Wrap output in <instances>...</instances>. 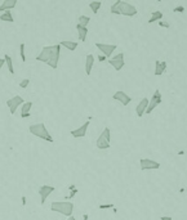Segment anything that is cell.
Returning a JSON list of instances; mask_svg holds the SVG:
<instances>
[{
	"label": "cell",
	"instance_id": "1",
	"mask_svg": "<svg viewBox=\"0 0 187 220\" xmlns=\"http://www.w3.org/2000/svg\"><path fill=\"white\" fill-rule=\"evenodd\" d=\"M60 55H61V45L56 44V45H48L41 49L40 54L36 57V61L44 62L48 64L50 68H57L60 62Z\"/></svg>",
	"mask_w": 187,
	"mask_h": 220
},
{
	"label": "cell",
	"instance_id": "2",
	"mask_svg": "<svg viewBox=\"0 0 187 220\" xmlns=\"http://www.w3.org/2000/svg\"><path fill=\"white\" fill-rule=\"evenodd\" d=\"M28 131H30L32 135L43 139V141H47V142H50V143L54 142L53 136L50 135V133L45 128V124H43V122H40V124H32V125H30Z\"/></svg>",
	"mask_w": 187,
	"mask_h": 220
},
{
	"label": "cell",
	"instance_id": "3",
	"mask_svg": "<svg viewBox=\"0 0 187 220\" xmlns=\"http://www.w3.org/2000/svg\"><path fill=\"white\" fill-rule=\"evenodd\" d=\"M50 210L53 212H60L64 216H73L74 212V203L69 201H54L50 203Z\"/></svg>",
	"mask_w": 187,
	"mask_h": 220
},
{
	"label": "cell",
	"instance_id": "4",
	"mask_svg": "<svg viewBox=\"0 0 187 220\" xmlns=\"http://www.w3.org/2000/svg\"><path fill=\"white\" fill-rule=\"evenodd\" d=\"M163 102V98H161V93L159 89H156L155 93L152 94V98L148 100V106H147V109H146V113H151L154 111V109L159 106Z\"/></svg>",
	"mask_w": 187,
	"mask_h": 220
},
{
	"label": "cell",
	"instance_id": "5",
	"mask_svg": "<svg viewBox=\"0 0 187 220\" xmlns=\"http://www.w3.org/2000/svg\"><path fill=\"white\" fill-rule=\"evenodd\" d=\"M137 8L134 5L129 4L127 2H121L120 0V14L121 16H127V17H133L137 14Z\"/></svg>",
	"mask_w": 187,
	"mask_h": 220
},
{
	"label": "cell",
	"instance_id": "6",
	"mask_svg": "<svg viewBox=\"0 0 187 220\" xmlns=\"http://www.w3.org/2000/svg\"><path fill=\"white\" fill-rule=\"evenodd\" d=\"M23 103H25V100H23L22 97H19V95H16V97H13V98L6 100V106H8V108H9V111H10L12 115L16 113L17 108L19 106H22Z\"/></svg>",
	"mask_w": 187,
	"mask_h": 220
},
{
	"label": "cell",
	"instance_id": "7",
	"mask_svg": "<svg viewBox=\"0 0 187 220\" xmlns=\"http://www.w3.org/2000/svg\"><path fill=\"white\" fill-rule=\"evenodd\" d=\"M139 165H141V170H143V171L157 170V169H160V164L157 162V161L150 160V158H142L139 161Z\"/></svg>",
	"mask_w": 187,
	"mask_h": 220
},
{
	"label": "cell",
	"instance_id": "8",
	"mask_svg": "<svg viewBox=\"0 0 187 220\" xmlns=\"http://www.w3.org/2000/svg\"><path fill=\"white\" fill-rule=\"evenodd\" d=\"M96 47L102 52V55L106 58H110L112 55V53L116 50V45L114 44H102V43H97Z\"/></svg>",
	"mask_w": 187,
	"mask_h": 220
},
{
	"label": "cell",
	"instance_id": "9",
	"mask_svg": "<svg viewBox=\"0 0 187 220\" xmlns=\"http://www.w3.org/2000/svg\"><path fill=\"white\" fill-rule=\"evenodd\" d=\"M109 63H110L116 71H120V70L125 66V62H124V53H119V54H116V55H114L111 59H109Z\"/></svg>",
	"mask_w": 187,
	"mask_h": 220
},
{
	"label": "cell",
	"instance_id": "10",
	"mask_svg": "<svg viewBox=\"0 0 187 220\" xmlns=\"http://www.w3.org/2000/svg\"><path fill=\"white\" fill-rule=\"evenodd\" d=\"M54 187L53 185H41L40 188H39V194H40V203L41 205H44L45 203V201H47V198L48 197L52 194L53 192H54Z\"/></svg>",
	"mask_w": 187,
	"mask_h": 220
},
{
	"label": "cell",
	"instance_id": "11",
	"mask_svg": "<svg viewBox=\"0 0 187 220\" xmlns=\"http://www.w3.org/2000/svg\"><path fill=\"white\" fill-rule=\"evenodd\" d=\"M112 99L120 102V103L123 104V106H128L129 103H131V100H132V98L129 97V95H128L127 93L121 92V90H119V92L115 93V94L112 95Z\"/></svg>",
	"mask_w": 187,
	"mask_h": 220
},
{
	"label": "cell",
	"instance_id": "12",
	"mask_svg": "<svg viewBox=\"0 0 187 220\" xmlns=\"http://www.w3.org/2000/svg\"><path fill=\"white\" fill-rule=\"evenodd\" d=\"M88 126H89V121L84 122L81 126H79V128H77V129H75V130H71V131H70V134L73 135L74 138H84L85 135H87Z\"/></svg>",
	"mask_w": 187,
	"mask_h": 220
},
{
	"label": "cell",
	"instance_id": "13",
	"mask_svg": "<svg viewBox=\"0 0 187 220\" xmlns=\"http://www.w3.org/2000/svg\"><path fill=\"white\" fill-rule=\"evenodd\" d=\"M147 106H148V99L147 98H143L139 103L135 107V112H137V116L138 117H142L143 113H146V109H147Z\"/></svg>",
	"mask_w": 187,
	"mask_h": 220
},
{
	"label": "cell",
	"instance_id": "14",
	"mask_svg": "<svg viewBox=\"0 0 187 220\" xmlns=\"http://www.w3.org/2000/svg\"><path fill=\"white\" fill-rule=\"evenodd\" d=\"M167 71V62H163V61H156L155 62V71L154 73L156 76H160L163 73Z\"/></svg>",
	"mask_w": 187,
	"mask_h": 220
},
{
	"label": "cell",
	"instance_id": "15",
	"mask_svg": "<svg viewBox=\"0 0 187 220\" xmlns=\"http://www.w3.org/2000/svg\"><path fill=\"white\" fill-rule=\"evenodd\" d=\"M17 5V0H4L3 4L0 5V12H6L13 9Z\"/></svg>",
	"mask_w": 187,
	"mask_h": 220
},
{
	"label": "cell",
	"instance_id": "16",
	"mask_svg": "<svg viewBox=\"0 0 187 220\" xmlns=\"http://www.w3.org/2000/svg\"><path fill=\"white\" fill-rule=\"evenodd\" d=\"M93 64H94V57H93V54H88L87 58H85V73H87L88 76L92 72Z\"/></svg>",
	"mask_w": 187,
	"mask_h": 220
},
{
	"label": "cell",
	"instance_id": "17",
	"mask_svg": "<svg viewBox=\"0 0 187 220\" xmlns=\"http://www.w3.org/2000/svg\"><path fill=\"white\" fill-rule=\"evenodd\" d=\"M96 144H97V148H98V149H109L110 147H111L110 142H107L102 135H99V136H98Z\"/></svg>",
	"mask_w": 187,
	"mask_h": 220
},
{
	"label": "cell",
	"instance_id": "18",
	"mask_svg": "<svg viewBox=\"0 0 187 220\" xmlns=\"http://www.w3.org/2000/svg\"><path fill=\"white\" fill-rule=\"evenodd\" d=\"M76 30H77V35H79V40L81 43H84L87 40V35H88V27H81L76 25Z\"/></svg>",
	"mask_w": 187,
	"mask_h": 220
},
{
	"label": "cell",
	"instance_id": "19",
	"mask_svg": "<svg viewBox=\"0 0 187 220\" xmlns=\"http://www.w3.org/2000/svg\"><path fill=\"white\" fill-rule=\"evenodd\" d=\"M60 45L64 47L66 49L71 50V52H74V50L77 48V43H76V41H61Z\"/></svg>",
	"mask_w": 187,
	"mask_h": 220
},
{
	"label": "cell",
	"instance_id": "20",
	"mask_svg": "<svg viewBox=\"0 0 187 220\" xmlns=\"http://www.w3.org/2000/svg\"><path fill=\"white\" fill-rule=\"evenodd\" d=\"M163 17H164V14H163L160 10H155V12L152 13V16L150 17L148 23H152V22H155V21H161Z\"/></svg>",
	"mask_w": 187,
	"mask_h": 220
},
{
	"label": "cell",
	"instance_id": "21",
	"mask_svg": "<svg viewBox=\"0 0 187 220\" xmlns=\"http://www.w3.org/2000/svg\"><path fill=\"white\" fill-rule=\"evenodd\" d=\"M32 102H25V103L22 104V107H21V115H27L30 113L31 108H32Z\"/></svg>",
	"mask_w": 187,
	"mask_h": 220
},
{
	"label": "cell",
	"instance_id": "22",
	"mask_svg": "<svg viewBox=\"0 0 187 220\" xmlns=\"http://www.w3.org/2000/svg\"><path fill=\"white\" fill-rule=\"evenodd\" d=\"M4 62L8 66V70H9V73H14V67H13V62H12V57L9 54H4Z\"/></svg>",
	"mask_w": 187,
	"mask_h": 220
},
{
	"label": "cell",
	"instance_id": "23",
	"mask_svg": "<svg viewBox=\"0 0 187 220\" xmlns=\"http://www.w3.org/2000/svg\"><path fill=\"white\" fill-rule=\"evenodd\" d=\"M0 21H4V22H14V18H13L12 12H10V10L4 12L2 16H0Z\"/></svg>",
	"mask_w": 187,
	"mask_h": 220
},
{
	"label": "cell",
	"instance_id": "24",
	"mask_svg": "<svg viewBox=\"0 0 187 220\" xmlns=\"http://www.w3.org/2000/svg\"><path fill=\"white\" fill-rule=\"evenodd\" d=\"M101 6H102V2H92V3H89V8L92 9V12L94 14L98 13Z\"/></svg>",
	"mask_w": 187,
	"mask_h": 220
},
{
	"label": "cell",
	"instance_id": "25",
	"mask_svg": "<svg viewBox=\"0 0 187 220\" xmlns=\"http://www.w3.org/2000/svg\"><path fill=\"white\" fill-rule=\"evenodd\" d=\"M77 25L79 26H81V27H87L88 26V23H89V21H90V18L88 17V16H80L77 18Z\"/></svg>",
	"mask_w": 187,
	"mask_h": 220
},
{
	"label": "cell",
	"instance_id": "26",
	"mask_svg": "<svg viewBox=\"0 0 187 220\" xmlns=\"http://www.w3.org/2000/svg\"><path fill=\"white\" fill-rule=\"evenodd\" d=\"M111 13H112V14H120V0L115 2V3L111 5Z\"/></svg>",
	"mask_w": 187,
	"mask_h": 220
},
{
	"label": "cell",
	"instance_id": "27",
	"mask_svg": "<svg viewBox=\"0 0 187 220\" xmlns=\"http://www.w3.org/2000/svg\"><path fill=\"white\" fill-rule=\"evenodd\" d=\"M101 135H102L107 142H110V143H111V133H110V129H109V128H105Z\"/></svg>",
	"mask_w": 187,
	"mask_h": 220
},
{
	"label": "cell",
	"instance_id": "28",
	"mask_svg": "<svg viewBox=\"0 0 187 220\" xmlns=\"http://www.w3.org/2000/svg\"><path fill=\"white\" fill-rule=\"evenodd\" d=\"M19 55H21V59L22 62H26V54H25V44L22 43L19 45Z\"/></svg>",
	"mask_w": 187,
	"mask_h": 220
},
{
	"label": "cell",
	"instance_id": "29",
	"mask_svg": "<svg viewBox=\"0 0 187 220\" xmlns=\"http://www.w3.org/2000/svg\"><path fill=\"white\" fill-rule=\"evenodd\" d=\"M28 85H30V79H23L22 81L19 83V88H22V89H26Z\"/></svg>",
	"mask_w": 187,
	"mask_h": 220
},
{
	"label": "cell",
	"instance_id": "30",
	"mask_svg": "<svg viewBox=\"0 0 187 220\" xmlns=\"http://www.w3.org/2000/svg\"><path fill=\"white\" fill-rule=\"evenodd\" d=\"M101 210H106V209H112L114 207V203H105V205H99L98 206Z\"/></svg>",
	"mask_w": 187,
	"mask_h": 220
},
{
	"label": "cell",
	"instance_id": "31",
	"mask_svg": "<svg viewBox=\"0 0 187 220\" xmlns=\"http://www.w3.org/2000/svg\"><path fill=\"white\" fill-rule=\"evenodd\" d=\"M159 26L160 27H165V28H169L170 27V23L167 21H159Z\"/></svg>",
	"mask_w": 187,
	"mask_h": 220
},
{
	"label": "cell",
	"instance_id": "32",
	"mask_svg": "<svg viewBox=\"0 0 187 220\" xmlns=\"http://www.w3.org/2000/svg\"><path fill=\"white\" fill-rule=\"evenodd\" d=\"M173 12H177V13H182V12H185V6H183V5L176 6V8H173Z\"/></svg>",
	"mask_w": 187,
	"mask_h": 220
},
{
	"label": "cell",
	"instance_id": "33",
	"mask_svg": "<svg viewBox=\"0 0 187 220\" xmlns=\"http://www.w3.org/2000/svg\"><path fill=\"white\" fill-rule=\"evenodd\" d=\"M160 220H173V218L172 216H161Z\"/></svg>",
	"mask_w": 187,
	"mask_h": 220
},
{
	"label": "cell",
	"instance_id": "34",
	"mask_svg": "<svg viewBox=\"0 0 187 220\" xmlns=\"http://www.w3.org/2000/svg\"><path fill=\"white\" fill-rule=\"evenodd\" d=\"M4 58H0V71H2V68H3V66H4Z\"/></svg>",
	"mask_w": 187,
	"mask_h": 220
},
{
	"label": "cell",
	"instance_id": "35",
	"mask_svg": "<svg viewBox=\"0 0 187 220\" xmlns=\"http://www.w3.org/2000/svg\"><path fill=\"white\" fill-rule=\"evenodd\" d=\"M105 59H106V57H103V55H99V57H98V61H99V62H103Z\"/></svg>",
	"mask_w": 187,
	"mask_h": 220
},
{
	"label": "cell",
	"instance_id": "36",
	"mask_svg": "<svg viewBox=\"0 0 187 220\" xmlns=\"http://www.w3.org/2000/svg\"><path fill=\"white\" fill-rule=\"evenodd\" d=\"M31 116V113H27V115H21V117H22V119H26V117H30Z\"/></svg>",
	"mask_w": 187,
	"mask_h": 220
},
{
	"label": "cell",
	"instance_id": "37",
	"mask_svg": "<svg viewBox=\"0 0 187 220\" xmlns=\"http://www.w3.org/2000/svg\"><path fill=\"white\" fill-rule=\"evenodd\" d=\"M67 220H76L74 216H70V218H67Z\"/></svg>",
	"mask_w": 187,
	"mask_h": 220
}]
</instances>
